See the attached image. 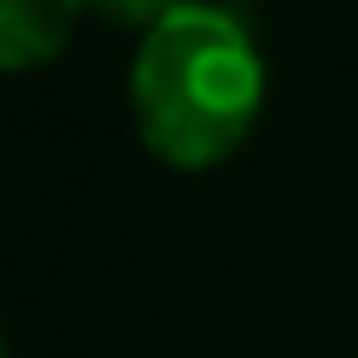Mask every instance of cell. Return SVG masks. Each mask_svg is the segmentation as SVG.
<instances>
[{
  "label": "cell",
  "instance_id": "obj_1",
  "mask_svg": "<svg viewBox=\"0 0 358 358\" xmlns=\"http://www.w3.org/2000/svg\"><path fill=\"white\" fill-rule=\"evenodd\" d=\"M129 112L147 153L171 171H212L264 112V53L229 6L182 0L129 65Z\"/></svg>",
  "mask_w": 358,
  "mask_h": 358
},
{
  "label": "cell",
  "instance_id": "obj_2",
  "mask_svg": "<svg viewBox=\"0 0 358 358\" xmlns=\"http://www.w3.org/2000/svg\"><path fill=\"white\" fill-rule=\"evenodd\" d=\"M83 12V0H0V77L53 65L71 48Z\"/></svg>",
  "mask_w": 358,
  "mask_h": 358
},
{
  "label": "cell",
  "instance_id": "obj_3",
  "mask_svg": "<svg viewBox=\"0 0 358 358\" xmlns=\"http://www.w3.org/2000/svg\"><path fill=\"white\" fill-rule=\"evenodd\" d=\"M94 18H106V24H117V29H136V36H147L153 24H165L182 0H83Z\"/></svg>",
  "mask_w": 358,
  "mask_h": 358
},
{
  "label": "cell",
  "instance_id": "obj_4",
  "mask_svg": "<svg viewBox=\"0 0 358 358\" xmlns=\"http://www.w3.org/2000/svg\"><path fill=\"white\" fill-rule=\"evenodd\" d=\"M0 358H6V341H0Z\"/></svg>",
  "mask_w": 358,
  "mask_h": 358
}]
</instances>
